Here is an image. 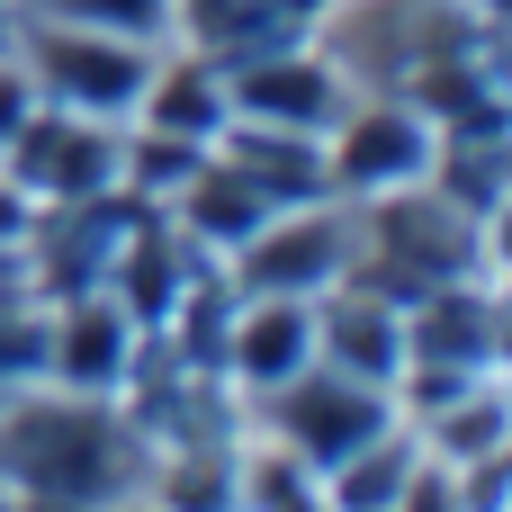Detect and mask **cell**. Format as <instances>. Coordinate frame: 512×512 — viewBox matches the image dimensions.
<instances>
[{
  "mask_svg": "<svg viewBox=\"0 0 512 512\" xmlns=\"http://www.w3.org/2000/svg\"><path fill=\"white\" fill-rule=\"evenodd\" d=\"M9 18H63V27H108V36H171V0H9Z\"/></svg>",
  "mask_w": 512,
  "mask_h": 512,
  "instance_id": "cell-15",
  "label": "cell"
},
{
  "mask_svg": "<svg viewBox=\"0 0 512 512\" xmlns=\"http://www.w3.org/2000/svg\"><path fill=\"white\" fill-rule=\"evenodd\" d=\"M351 261H360V207L351 198H306V207H270L261 234H243L216 261V279L234 297H324Z\"/></svg>",
  "mask_w": 512,
  "mask_h": 512,
  "instance_id": "cell-6",
  "label": "cell"
},
{
  "mask_svg": "<svg viewBox=\"0 0 512 512\" xmlns=\"http://www.w3.org/2000/svg\"><path fill=\"white\" fill-rule=\"evenodd\" d=\"M225 117H234V99H225V63H207V54H189V45H162V54H153V72H144V99H135V117H126V126L216 144V135H225Z\"/></svg>",
  "mask_w": 512,
  "mask_h": 512,
  "instance_id": "cell-12",
  "label": "cell"
},
{
  "mask_svg": "<svg viewBox=\"0 0 512 512\" xmlns=\"http://www.w3.org/2000/svg\"><path fill=\"white\" fill-rule=\"evenodd\" d=\"M441 162V117L423 99H396V90H360L333 126H324V189L369 207V198H396V189H423Z\"/></svg>",
  "mask_w": 512,
  "mask_h": 512,
  "instance_id": "cell-5",
  "label": "cell"
},
{
  "mask_svg": "<svg viewBox=\"0 0 512 512\" xmlns=\"http://www.w3.org/2000/svg\"><path fill=\"white\" fill-rule=\"evenodd\" d=\"M306 27L279 9V0H171V36L162 45H189L207 63H243V54H270V45H297Z\"/></svg>",
  "mask_w": 512,
  "mask_h": 512,
  "instance_id": "cell-14",
  "label": "cell"
},
{
  "mask_svg": "<svg viewBox=\"0 0 512 512\" xmlns=\"http://www.w3.org/2000/svg\"><path fill=\"white\" fill-rule=\"evenodd\" d=\"M117 153H126V126H117V117L27 108V126L0 144V180L27 189L36 207H63V198H99V189H117Z\"/></svg>",
  "mask_w": 512,
  "mask_h": 512,
  "instance_id": "cell-7",
  "label": "cell"
},
{
  "mask_svg": "<svg viewBox=\"0 0 512 512\" xmlns=\"http://www.w3.org/2000/svg\"><path fill=\"white\" fill-rule=\"evenodd\" d=\"M9 54H18L36 108H72V117H117L126 126L162 45L108 36V27H63V18H18L9 27Z\"/></svg>",
  "mask_w": 512,
  "mask_h": 512,
  "instance_id": "cell-2",
  "label": "cell"
},
{
  "mask_svg": "<svg viewBox=\"0 0 512 512\" xmlns=\"http://www.w3.org/2000/svg\"><path fill=\"white\" fill-rule=\"evenodd\" d=\"M504 512H512V504H504Z\"/></svg>",
  "mask_w": 512,
  "mask_h": 512,
  "instance_id": "cell-20",
  "label": "cell"
},
{
  "mask_svg": "<svg viewBox=\"0 0 512 512\" xmlns=\"http://www.w3.org/2000/svg\"><path fill=\"white\" fill-rule=\"evenodd\" d=\"M144 360V324L108 297V288H72L45 297V378L81 387V396H117Z\"/></svg>",
  "mask_w": 512,
  "mask_h": 512,
  "instance_id": "cell-9",
  "label": "cell"
},
{
  "mask_svg": "<svg viewBox=\"0 0 512 512\" xmlns=\"http://www.w3.org/2000/svg\"><path fill=\"white\" fill-rule=\"evenodd\" d=\"M315 360L369 378V387H396L405 378V297H387L378 279L342 270L324 297H315Z\"/></svg>",
  "mask_w": 512,
  "mask_h": 512,
  "instance_id": "cell-11",
  "label": "cell"
},
{
  "mask_svg": "<svg viewBox=\"0 0 512 512\" xmlns=\"http://www.w3.org/2000/svg\"><path fill=\"white\" fill-rule=\"evenodd\" d=\"M0 512H18V495H9V486H0Z\"/></svg>",
  "mask_w": 512,
  "mask_h": 512,
  "instance_id": "cell-19",
  "label": "cell"
},
{
  "mask_svg": "<svg viewBox=\"0 0 512 512\" xmlns=\"http://www.w3.org/2000/svg\"><path fill=\"white\" fill-rule=\"evenodd\" d=\"M477 279L486 288H512V180L477 207Z\"/></svg>",
  "mask_w": 512,
  "mask_h": 512,
  "instance_id": "cell-16",
  "label": "cell"
},
{
  "mask_svg": "<svg viewBox=\"0 0 512 512\" xmlns=\"http://www.w3.org/2000/svg\"><path fill=\"white\" fill-rule=\"evenodd\" d=\"M27 108H36V90H27V72H18V54H0V144L27 126Z\"/></svg>",
  "mask_w": 512,
  "mask_h": 512,
  "instance_id": "cell-17",
  "label": "cell"
},
{
  "mask_svg": "<svg viewBox=\"0 0 512 512\" xmlns=\"http://www.w3.org/2000/svg\"><path fill=\"white\" fill-rule=\"evenodd\" d=\"M387 423H405L396 387H369V378H351V369H333V360H306L288 387H270V396L243 405V432L279 441V450L306 459L315 477H324L333 459H351L360 441H378Z\"/></svg>",
  "mask_w": 512,
  "mask_h": 512,
  "instance_id": "cell-4",
  "label": "cell"
},
{
  "mask_svg": "<svg viewBox=\"0 0 512 512\" xmlns=\"http://www.w3.org/2000/svg\"><path fill=\"white\" fill-rule=\"evenodd\" d=\"M306 360H315V297H234L225 306L216 369H225V387L243 405L270 396V387H288Z\"/></svg>",
  "mask_w": 512,
  "mask_h": 512,
  "instance_id": "cell-10",
  "label": "cell"
},
{
  "mask_svg": "<svg viewBox=\"0 0 512 512\" xmlns=\"http://www.w3.org/2000/svg\"><path fill=\"white\" fill-rule=\"evenodd\" d=\"M162 216H171V234H180V243H189L198 261H225V252H234L243 234H261L270 198H261V189L243 180V171H225V162L207 153V162L189 171V189H180V198H171Z\"/></svg>",
  "mask_w": 512,
  "mask_h": 512,
  "instance_id": "cell-13",
  "label": "cell"
},
{
  "mask_svg": "<svg viewBox=\"0 0 512 512\" xmlns=\"http://www.w3.org/2000/svg\"><path fill=\"white\" fill-rule=\"evenodd\" d=\"M0 486L18 504H108L126 486H144V432L126 423L117 396H81V387H0Z\"/></svg>",
  "mask_w": 512,
  "mask_h": 512,
  "instance_id": "cell-1",
  "label": "cell"
},
{
  "mask_svg": "<svg viewBox=\"0 0 512 512\" xmlns=\"http://www.w3.org/2000/svg\"><path fill=\"white\" fill-rule=\"evenodd\" d=\"M90 512H162V504H153L144 486H126V495H108V504H90Z\"/></svg>",
  "mask_w": 512,
  "mask_h": 512,
  "instance_id": "cell-18",
  "label": "cell"
},
{
  "mask_svg": "<svg viewBox=\"0 0 512 512\" xmlns=\"http://www.w3.org/2000/svg\"><path fill=\"white\" fill-rule=\"evenodd\" d=\"M225 99H234V117H252V126H288V135H324L360 90L333 72V54L315 45V36H297V45H270V54H243V63H225Z\"/></svg>",
  "mask_w": 512,
  "mask_h": 512,
  "instance_id": "cell-8",
  "label": "cell"
},
{
  "mask_svg": "<svg viewBox=\"0 0 512 512\" xmlns=\"http://www.w3.org/2000/svg\"><path fill=\"white\" fill-rule=\"evenodd\" d=\"M360 279H378L387 297H432L450 279H477V216L450 198V189H396V198H369L360 207Z\"/></svg>",
  "mask_w": 512,
  "mask_h": 512,
  "instance_id": "cell-3",
  "label": "cell"
}]
</instances>
